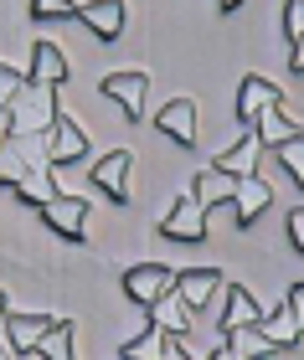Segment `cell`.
Instances as JSON below:
<instances>
[{"mask_svg": "<svg viewBox=\"0 0 304 360\" xmlns=\"http://www.w3.org/2000/svg\"><path fill=\"white\" fill-rule=\"evenodd\" d=\"M0 119H6L11 134H46V124L57 119V88H46V83H21L15 103L0 113Z\"/></svg>", "mask_w": 304, "mask_h": 360, "instance_id": "obj_1", "label": "cell"}, {"mask_svg": "<svg viewBox=\"0 0 304 360\" xmlns=\"http://www.w3.org/2000/svg\"><path fill=\"white\" fill-rule=\"evenodd\" d=\"M299 304H304V283H289L284 288V304L274 309V314H258V335H263L268 350H299V340H304Z\"/></svg>", "mask_w": 304, "mask_h": 360, "instance_id": "obj_2", "label": "cell"}, {"mask_svg": "<svg viewBox=\"0 0 304 360\" xmlns=\"http://www.w3.org/2000/svg\"><path fill=\"white\" fill-rule=\"evenodd\" d=\"M46 160H52V170H68L77 160H88V134L83 124L72 119V113L57 108V119L46 124Z\"/></svg>", "mask_w": 304, "mask_h": 360, "instance_id": "obj_3", "label": "cell"}, {"mask_svg": "<svg viewBox=\"0 0 304 360\" xmlns=\"http://www.w3.org/2000/svg\"><path fill=\"white\" fill-rule=\"evenodd\" d=\"M119 288H124V299H129V304L150 309L160 293L175 288V268H165V263H134V268H124Z\"/></svg>", "mask_w": 304, "mask_h": 360, "instance_id": "obj_4", "label": "cell"}, {"mask_svg": "<svg viewBox=\"0 0 304 360\" xmlns=\"http://www.w3.org/2000/svg\"><path fill=\"white\" fill-rule=\"evenodd\" d=\"M99 88H103V98H114V103H119V113H124V119H129V124H139V119H145V98H150V77L139 72V68L108 72V77H103Z\"/></svg>", "mask_w": 304, "mask_h": 360, "instance_id": "obj_5", "label": "cell"}, {"mask_svg": "<svg viewBox=\"0 0 304 360\" xmlns=\"http://www.w3.org/2000/svg\"><path fill=\"white\" fill-rule=\"evenodd\" d=\"M160 237L165 242H206V206L196 195H175V206L160 217Z\"/></svg>", "mask_w": 304, "mask_h": 360, "instance_id": "obj_6", "label": "cell"}, {"mask_svg": "<svg viewBox=\"0 0 304 360\" xmlns=\"http://www.w3.org/2000/svg\"><path fill=\"white\" fill-rule=\"evenodd\" d=\"M129 175H134V155H129V150H108V155H99V165H88V180H93V186H99L114 206L129 201Z\"/></svg>", "mask_w": 304, "mask_h": 360, "instance_id": "obj_7", "label": "cell"}, {"mask_svg": "<svg viewBox=\"0 0 304 360\" xmlns=\"http://www.w3.org/2000/svg\"><path fill=\"white\" fill-rule=\"evenodd\" d=\"M88 201L83 195H52V201L42 206V221L52 226V232L62 237V242H83L88 237Z\"/></svg>", "mask_w": 304, "mask_h": 360, "instance_id": "obj_8", "label": "cell"}, {"mask_svg": "<svg viewBox=\"0 0 304 360\" xmlns=\"http://www.w3.org/2000/svg\"><path fill=\"white\" fill-rule=\"evenodd\" d=\"M46 330H52V314H26V309H11V304H6V314H0V335H6L11 355H31Z\"/></svg>", "mask_w": 304, "mask_h": 360, "instance_id": "obj_9", "label": "cell"}, {"mask_svg": "<svg viewBox=\"0 0 304 360\" xmlns=\"http://www.w3.org/2000/svg\"><path fill=\"white\" fill-rule=\"evenodd\" d=\"M248 129H253V139H258V150H263V155H268V150H279V144H289V139H304L299 119H294L289 108H284V98H279V103H268Z\"/></svg>", "mask_w": 304, "mask_h": 360, "instance_id": "obj_10", "label": "cell"}, {"mask_svg": "<svg viewBox=\"0 0 304 360\" xmlns=\"http://www.w3.org/2000/svg\"><path fill=\"white\" fill-rule=\"evenodd\" d=\"M124 0H77V15L72 21H83L99 41H119L124 37Z\"/></svg>", "mask_w": 304, "mask_h": 360, "instance_id": "obj_11", "label": "cell"}, {"mask_svg": "<svg viewBox=\"0 0 304 360\" xmlns=\"http://www.w3.org/2000/svg\"><path fill=\"white\" fill-rule=\"evenodd\" d=\"M227 206H237V226H253L263 217L268 206H274V186L253 170V175H237V186H232V201Z\"/></svg>", "mask_w": 304, "mask_h": 360, "instance_id": "obj_12", "label": "cell"}, {"mask_svg": "<svg viewBox=\"0 0 304 360\" xmlns=\"http://www.w3.org/2000/svg\"><path fill=\"white\" fill-rule=\"evenodd\" d=\"M222 283H227L222 268H181V273H175V299H181L186 309H206L217 299Z\"/></svg>", "mask_w": 304, "mask_h": 360, "instance_id": "obj_13", "label": "cell"}, {"mask_svg": "<svg viewBox=\"0 0 304 360\" xmlns=\"http://www.w3.org/2000/svg\"><path fill=\"white\" fill-rule=\"evenodd\" d=\"M155 129L165 139H175L181 150H191V144H196V103H191V98H170V103L155 113Z\"/></svg>", "mask_w": 304, "mask_h": 360, "instance_id": "obj_14", "label": "cell"}, {"mask_svg": "<svg viewBox=\"0 0 304 360\" xmlns=\"http://www.w3.org/2000/svg\"><path fill=\"white\" fill-rule=\"evenodd\" d=\"M279 98H284V93H279V83H268L263 72H248L243 83H237V124L248 129V124L258 119L268 103H279Z\"/></svg>", "mask_w": 304, "mask_h": 360, "instance_id": "obj_15", "label": "cell"}, {"mask_svg": "<svg viewBox=\"0 0 304 360\" xmlns=\"http://www.w3.org/2000/svg\"><path fill=\"white\" fill-rule=\"evenodd\" d=\"M21 83H46V88L68 83V57H62L57 41H31V68H26Z\"/></svg>", "mask_w": 304, "mask_h": 360, "instance_id": "obj_16", "label": "cell"}, {"mask_svg": "<svg viewBox=\"0 0 304 360\" xmlns=\"http://www.w3.org/2000/svg\"><path fill=\"white\" fill-rule=\"evenodd\" d=\"M145 314H150V324H155V330L165 335V340H186V335H191V309L175 299V288H170V293H160V299L145 309Z\"/></svg>", "mask_w": 304, "mask_h": 360, "instance_id": "obj_17", "label": "cell"}, {"mask_svg": "<svg viewBox=\"0 0 304 360\" xmlns=\"http://www.w3.org/2000/svg\"><path fill=\"white\" fill-rule=\"evenodd\" d=\"M227 293H222V319H217V335H227V330H237V324H253L263 314L258 309V299L248 293V283H222Z\"/></svg>", "mask_w": 304, "mask_h": 360, "instance_id": "obj_18", "label": "cell"}, {"mask_svg": "<svg viewBox=\"0 0 304 360\" xmlns=\"http://www.w3.org/2000/svg\"><path fill=\"white\" fill-rule=\"evenodd\" d=\"M11 191H15V201H21V206H37V211H42V206L57 195V186H52V165H31Z\"/></svg>", "mask_w": 304, "mask_h": 360, "instance_id": "obj_19", "label": "cell"}, {"mask_svg": "<svg viewBox=\"0 0 304 360\" xmlns=\"http://www.w3.org/2000/svg\"><path fill=\"white\" fill-rule=\"evenodd\" d=\"M232 186H237V175H227V170H217V165H206L201 175H196V186H191V195L212 211V206H222V201H232Z\"/></svg>", "mask_w": 304, "mask_h": 360, "instance_id": "obj_20", "label": "cell"}, {"mask_svg": "<svg viewBox=\"0 0 304 360\" xmlns=\"http://www.w3.org/2000/svg\"><path fill=\"white\" fill-rule=\"evenodd\" d=\"M258 155H263V150H258V139H253V129H248V134L237 139L232 150H222L212 165H217V170H227V175H253V170H258Z\"/></svg>", "mask_w": 304, "mask_h": 360, "instance_id": "obj_21", "label": "cell"}, {"mask_svg": "<svg viewBox=\"0 0 304 360\" xmlns=\"http://www.w3.org/2000/svg\"><path fill=\"white\" fill-rule=\"evenodd\" d=\"M284 41H289V68L304 72V0H284Z\"/></svg>", "mask_w": 304, "mask_h": 360, "instance_id": "obj_22", "label": "cell"}, {"mask_svg": "<svg viewBox=\"0 0 304 360\" xmlns=\"http://www.w3.org/2000/svg\"><path fill=\"white\" fill-rule=\"evenodd\" d=\"M72 330H77L72 319H52V330L37 340V350H31V355H42V360H72Z\"/></svg>", "mask_w": 304, "mask_h": 360, "instance_id": "obj_23", "label": "cell"}, {"mask_svg": "<svg viewBox=\"0 0 304 360\" xmlns=\"http://www.w3.org/2000/svg\"><path fill=\"white\" fill-rule=\"evenodd\" d=\"M26 170H31L26 150H21L15 139H6V144H0V191H11V186H15V180H21Z\"/></svg>", "mask_w": 304, "mask_h": 360, "instance_id": "obj_24", "label": "cell"}, {"mask_svg": "<svg viewBox=\"0 0 304 360\" xmlns=\"http://www.w3.org/2000/svg\"><path fill=\"white\" fill-rule=\"evenodd\" d=\"M284 165V175L294 180V186H304V139H289V144H279V150H268Z\"/></svg>", "mask_w": 304, "mask_h": 360, "instance_id": "obj_25", "label": "cell"}, {"mask_svg": "<svg viewBox=\"0 0 304 360\" xmlns=\"http://www.w3.org/2000/svg\"><path fill=\"white\" fill-rule=\"evenodd\" d=\"M77 15V0H31V21H72Z\"/></svg>", "mask_w": 304, "mask_h": 360, "instance_id": "obj_26", "label": "cell"}, {"mask_svg": "<svg viewBox=\"0 0 304 360\" xmlns=\"http://www.w3.org/2000/svg\"><path fill=\"white\" fill-rule=\"evenodd\" d=\"M155 340H160V330H155V324H145V330H139L134 340H124V345H119V355H124V360H139V355H155Z\"/></svg>", "mask_w": 304, "mask_h": 360, "instance_id": "obj_27", "label": "cell"}, {"mask_svg": "<svg viewBox=\"0 0 304 360\" xmlns=\"http://www.w3.org/2000/svg\"><path fill=\"white\" fill-rule=\"evenodd\" d=\"M15 93H21V72H15L11 62H0V113L15 103Z\"/></svg>", "mask_w": 304, "mask_h": 360, "instance_id": "obj_28", "label": "cell"}, {"mask_svg": "<svg viewBox=\"0 0 304 360\" xmlns=\"http://www.w3.org/2000/svg\"><path fill=\"white\" fill-rule=\"evenodd\" d=\"M289 248L304 252V211H294V217H289Z\"/></svg>", "mask_w": 304, "mask_h": 360, "instance_id": "obj_29", "label": "cell"}, {"mask_svg": "<svg viewBox=\"0 0 304 360\" xmlns=\"http://www.w3.org/2000/svg\"><path fill=\"white\" fill-rule=\"evenodd\" d=\"M165 355H170V360H186L191 350H186V340H165Z\"/></svg>", "mask_w": 304, "mask_h": 360, "instance_id": "obj_30", "label": "cell"}, {"mask_svg": "<svg viewBox=\"0 0 304 360\" xmlns=\"http://www.w3.org/2000/svg\"><path fill=\"white\" fill-rule=\"evenodd\" d=\"M217 6H222V11H237V6H243V0H217Z\"/></svg>", "mask_w": 304, "mask_h": 360, "instance_id": "obj_31", "label": "cell"}, {"mask_svg": "<svg viewBox=\"0 0 304 360\" xmlns=\"http://www.w3.org/2000/svg\"><path fill=\"white\" fill-rule=\"evenodd\" d=\"M0 314H6V293H0Z\"/></svg>", "mask_w": 304, "mask_h": 360, "instance_id": "obj_32", "label": "cell"}]
</instances>
